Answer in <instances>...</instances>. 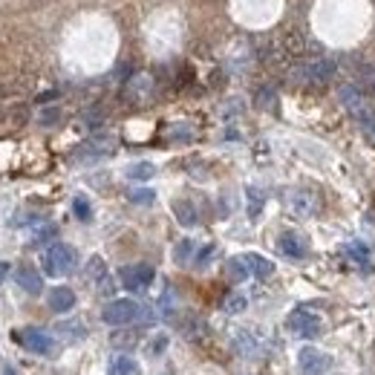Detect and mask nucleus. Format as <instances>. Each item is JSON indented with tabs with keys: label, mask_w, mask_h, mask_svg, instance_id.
Segmentation results:
<instances>
[{
	"label": "nucleus",
	"mask_w": 375,
	"mask_h": 375,
	"mask_svg": "<svg viewBox=\"0 0 375 375\" xmlns=\"http://www.w3.org/2000/svg\"><path fill=\"white\" fill-rule=\"evenodd\" d=\"M289 78L295 81V84H303V87H323L335 78V64L326 61V58L298 61L295 67L289 70Z\"/></svg>",
	"instance_id": "nucleus-1"
},
{
	"label": "nucleus",
	"mask_w": 375,
	"mask_h": 375,
	"mask_svg": "<svg viewBox=\"0 0 375 375\" xmlns=\"http://www.w3.org/2000/svg\"><path fill=\"white\" fill-rule=\"evenodd\" d=\"M78 263V254L73 246L67 242H52L50 249L44 251V271L52 274V277H61V274H70Z\"/></svg>",
	"instance_id": "nucleus-2"
},
{
	"label": "nucleus",
	"mask_w": 375,
	"mask_h": 375,
	"mask_svg": "<svg viewBox=\"0 0 375 375\" xmlns=\"http://www.w3.org/2000/svg\"><path fill=\"white\" fill-rule=\"evenodd\" d=\"M338 95H340V102H344V107L349 110V116L361 124L367 133L375 139V116L369 113V107L364 104V99H361V93H358L355 87H349V84H344L338 90Z\"/></svg>",
	"instance_id": "nucleus-3"
},
{
	"label": "nucleus",
	"mask_w": 375,
	"mask_h": 375,
	"mask_svg": "<svg viewBox=\"0 0 375 375\" xmlns=\"http://www.w3.org/2000/svg\"><path fill=\"white\" fill-rule=\"evenodd\" d=\"M286 329L295 335V338H303V340H315L323 329V320L320 315L315 312H306V309H295L289 318H286Z\"/></svg>",
	"instance_id": "nucleus-4"
},
{
	"label": "nucleus",
	"mask_w": 375,
	"mask_h": 375,
	"mask_svg": "<svg viewBox=\"0 0 375 375\" xmlns=\"http://www.w3.org/2000/svg\"><path fill=\"white\" fill-rule=\"evenodd\" d=\"M142 315V306L130 298H119V300H110L104 309H102V320L107 326H127L133 323L136 318Z\"/></svg>",
	"instance_id": "nucleus-5"
},
{
	"label": "nucleus",
	"mask_w": 375,
	"mask_h": 375,
	"mask_svg": "<svg viewBox=\"0 0 375 375\" xmlns=\"http://www.w3.org/2000/svg\"><path fill=\"white\" fill-rule=\"evenodd\" d=\"M119 280L127 291H144L156 280V269L148 263H136V266H124L119 271Z\"/></svg>",
	"instance_id": "nucleus-6"
},
{
	"label": "nucleus",
	"mask_w": 375,
	"mask_h": 375,
	"mask_svg": "<svg viewBox=\"0 0 375 375\" xmlns=\"http://www.w3.org/2000/svg\"><path fill=\"white\" fill-rule=\"evenodd\" d=\"M329 355L326 352H320L318 347H303L300 352H298V369H300V375H326L329 372Z\"/></svg>",
	"instance_id": "nucleus-7"
},
{
	"label": "nucleus",
	"mask_w": 375,
	"mask_h": 375,
	"mask_svg": "<svg viewBox=\"0 0 375 375\" xmlns=\"http://www.w3.org/2000/svg\"><path fill=\"white\" fill-rule=\"evenodd\" d=\"M15 338H18V344L32 352V355H50L52 352V338L46 335L44 329H35V326H29V329H18L15 332Z\"/></svg>",
	"instance_id": "nucleus-8"
},
{
	"label": "nucleus",
	"mask_w": 375,
	"mask_h": 375,
	"mask_svg": "<svg viewBox=\"0 0 375 375\" xmlns=\"http://www.w3.org/2000/svg\"><path fill=\"white\" fill-rule=\"evenodd\" d=\"M289 208L295 217H315L318 214V193L309 188H298L289 193Z\"/></svg>",
	"instance_id": "nucleus-9"
},
{
	"label": "nucleus",
	"mask_w": 375,
	"mask_h": 375,
	"mask_svg": "<svg viewBox=\"0 0 375 375\" xmlns=\"http://www.w3.org/2000/svg\"><path fill=\"white\" fill-rule=\"evenodd\" d=\"M277 249H280V254L289 257V260H306L309 242H306V237L298 234V231H283L280 240H277Z\"/></svg>",
	"instance_id": "nucleus-10"
},
{
	"label": "nucleus",
	"mask_w": 375,
	"mask_h": 375,
	"mask_svg": "<svg viewBox=\"0 0 375 375\" xmlns=\"http://www.w3.org/2000/svg\"><path fill=\"white\" fill-rule=\"evenodd\" d=\"M50 309L55 315H67L75 309V291L70 286H55L50 291Z\"/></svg>",
	"instance_id": "nucleus-11"
},
{
	"label": "nucleus",
	"mask_w": 375,
	"mask_h": 375,
	"mask_svg": "<svg viewBox=\"0 0 375 375\" xmlns=\"http://www.w3.org/2000/svg\"><path fill=\"white\" fill-rule=\"evenodd\" d=\"M15 280H18V286L23 291H29V295H41L44 291V277L38 269H32V266H21L18 271H15Z\"/></svg>",
	"instance_id": "nucleus-12"
},
{
	"label": "nucleus",
	"mask_w": 375,
	"mask_h": 375,
	"mask_svg": "<svg viewBox=\"0 0 375 375\" xmlns=\"http://www.w3.org/2000/svg\"><path fill=\"white\" fill-rule=\"evenodd\" d=\"M173 217H176V222L179 225H185V228H193L200 222V211L193 208V202L191 200H173Z\"/></svg>",
	"instance_id": "nucleus-13"
},
{
	"label": "nucleus",
	"mask_w": 375,
	"mask_h": 375,
	"mask_svg": "<svg viewBox=\"0 0 375 375\" xmlns=\"http://www.w3.org/2000/svg\"><path fill=\"white\" fill-rule=\"evenodd\" d=\"M234 349L242 358H257L260 355V338H254V332H249V329H240L234 335Z\"/></svg>",
	"instance_id": "nucleus-14"
},
{
	"label": "nucleus",
	"mask_w": 375,
	"mask_h": 375,
	"mask_svg": "<svg viewBox=\"0 0 375 375\" xmlns=\"http://www.w3.org/2000/svg\"><path fill=\"white\" fill-rule=\"evenodd\" d=\"M344 254L352 260L355 266H364V269L372 266V254H369V246H367V242H358V240L347 242V246H344Z\"/></svg>",
	"instance_id": "nucleus-15"
},
{
	"label": "nucleus",
	"mask_w": 375,
	"mask_h": 375,
	"mask_svg": "<svg viewBox=\"0 0 375 375\" xmlns=\"http://www.w3.org/2000/svg\"><path fill=\"white\" fill-rule=\"evenodd\" d=\"M246 257V263L251 269V277H260V280H269V277L274 274V263L271 260H266L263 254H242Z\"/></svg>",
	"instance_id": "nucleus-16"
},
{
	"label": "nucleus",
	"mask_w": 375,
	"mask_h": 375,
	"mask_svg": "<svg viewBox=\"0 0 375 375\" xmlns=\"http://www.w3.org/2000/svg\"><path fill=\"white\" fill-rule=\"evenodd\" d=\"M107 375H142V369L130 355H116L107 367Z\"/></svg>",
	"instance_id": "nucleus-17"
},
{
	"label": "nucleus",
	"mask_w": 375,
	"mask_h": 375,
	"mask_svg": "<svg viewBox=\"0 0 375 375\" xmlns=\"http://www.w3.org/2000/svg\"><path fill=\"white\" fill-rule=\"evenodd\" d=\"M55 332L61 335V338H67V340H84L87 338V326L81 323V320H61L58 326H55Z\"/></svg>",
	"instance_id": "nucleus-18"
},
{
	"label": "nucleus",
	"mask_w": 375,
	"mask_h": 375,
	"mask_svg": "<svg viewBox=\"0 0 375 375\" xmlns=\"http://www.w3.org/2000/svg\"><path fill=\"white\" fill-rule=\"evenodd\" d=\"M225 269H228V277H231L234 283H242V280H249V277H251V269L246 263V257H231Z\"/></svg>",
	"instance_id": "nucleus-19"
},
{
	"label": "nucleus",
	"mask_w": 375,
	"mask_h": 375,
	"mask_svg": "<svg viewBox=\"0 0 375 375\" xmlns=\"http://www.w3.org/2000/svg\"><path fill=\"white\" fill-rule=\"evenodd\" d=\"M246 200H249V217H251V220H257V217H260V211H263V202H266L263 191L254 188V185H249V188H246Z\"/></svg>",
	"instance_id": "nucleus-20"
},
{
	"label": "nucleus",
	"mask_w": 375,
	"mask_h": 375,
	"mask_svg": "<svg viewBox=\"0 0 375 375\" xmlns=\"http://www.w3.org/2000/svg\"><path fill=\"white\" fill-rule=\"evenodd\" d=\"M179 329H182V335H185L188 340H200V338L205 335V323H202L200 318H185L182 323H179Z\"/></svg>",
	"instance_id": "nucleus-21"
},
{
	"label": "nucleus",
	"mask_w": 375,
	"mask_h": 375,
	"mask_svg": "<svg viewBox=\"0 0 375 375\" xmlns=\"http://www.w3.org/2000/svg\"><path fill=\"white\" fill-rule=\"evenodd\" d=\"M73 214H75L81 222H90V220H93V205H90V200L84 197V193H78V197L73 200Z\"/></svg>",
	"instance_id": "nucleus-22"
},
{
	"label": "nucleus",
	"mask_w": 375,
	"mask_h": 375,
	"mask_svg": "<svg viewBox=\"0 0 375 375\" xmlns=\"http://www.w3.org/2000/svg\"><path fill=\"white\" fill-rule=\"evenodd\" d=\"M153 173H156V168L151 165V162H139V165H130V168H127V179H139V182L151 179Z\"/></svg>",
	"instance_id": "nucleus-23"
},
{
	"label": "nucleus",
	"mask_w": 375,
	"mask_h": 375,
	"mask_svg": "<svg viewBox=\"0 0 375 375\" xmlns=\"http://www.w3.org/2000/svg\"><path fill=\"white\" fill-rule=\"evenodd\" d=\"M246 306H249V300H246V295H240V291H237V295H231V298H228V300L222 303L225 315H240Z\"/></svg>",
	"instance_id": "nucleus-24"
},
{
	"label": "nucleus",
	"mask_w": 375,
	"mask_h": 375,
	"mask_svg": "<svg viewBox=\"0 0 375 375\" xmlns=\"http://www.w3.org/2000/svg\"><path fill=\"white\" fill-rule=\"evenodd\" d=\"M168 340H171L168 335H156V338L151 340V344H148V355H151V358H159L162 352L168 349Z\"/></svg>",
	"instance_id": "nucleus-25"
},
{
	"label": "nucleus",
	"mask_w": 375,
	"mask_h": 375,
	"mask_svg": "<svg viewBox=\"0 0 375 375\" xmlns=\"http://www.w3.org/2000/svg\"><path fill=\"white\" fill-rule=\"evenodd\" d=\"M156 200V193L151 188H142V191H133L130 193V202H136V205H151Z\"/></svg>",
	"instance_id": "nucleus-26"
},
{
	"label": "nucleus",
	"mask_w": 375,
	"mask_h": 375,
	"mask_svg": "<svg viewBox=\"0 0 375 375\" xmlns=\"http://www.w3.org/2000/svg\"><path fill=\"white\" fill-rule=\"evenodd\" d=\"M191 251H193V242H191V240H182V242H179V246H176V251H173L176 263H188Z\"/></svg>",
	"instance_id": "nucleus-27"
},
{
	"label": "nucleus",
	"mask_w": 375,
	"mask_h": 375,
	"mask_svg": "<svg viewBox=\"0 0 375 375\" xmlns=\"http://www.w3.org/2000/svg\"><path fill=\"white\" fill-rule=\"evenodd\" d=\"M55 237V225H46V228H41V231L32 237V242H35V246H41V242H46V240H52Z\"/></svg>",
	"instance_id": "nucleus-28"
},
{
	"label": "nucleus",
	"mask_w": 375,
	"mask_h": 375,
	"mask_svg": "<svg viewBox=\"0 0 375 375\" xmlns=\"http://www.w3.org/2000/svg\"><path fill=\"white\" fill-rule=\"evenodd\" d=\"M211 254H214V246H205V249H200V251H197V257H193V263H197V266H205L208 260H211Z\"/></svg>",
	"instance_id": "nucleus-29"
},
{
	"label": "nucleus",
	"mask_w": 375,
	"mask_h": 375,
	"mask_svg": "<svg viewBox=\"0 0 375 375\" xmlns=\"http://www.w3.org/2000/svg\"><path fill=\"white\" fill-rule=\"evenodd\" d=\"M9 277V263H3V260H0V283H3Z\"/></svg>",
	"instance_id": "nucleus-30"
},
{
	"label": "nucleus",
	"mask_w": 375,
	"mask_h": 375,
	"mask_svg": "<svg viewBox=\"0 0 375 375\" xmlns=\"http://www.w3.org/2000/svg\"><path fill=\"white\" fill-rule=\"evenodd\" d=\"M3 375H21V372H18V367H12V364H6V367H3Z\"/></svg>",
	"instance_id": "nucleus-31"
},
{
	"label": "nucleus",
	"mask_w": 375,
	"mask_h": 375,
	"mask_svg": "<svg viewBox=\"0 0 375 375\" xmlns=\"http://www.w3.org/2000/svg\"><path fill=\"white\" fill-rule=\"evenodd\" d=\"M372 87H375V75H372Z\"/></svg>",
	"instance_id": "nucleus-32"
}]
</instances>
